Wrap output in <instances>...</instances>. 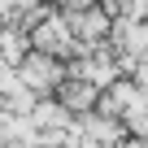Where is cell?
Returning <instances> with one entry per match:
<instances>
[{
  "label": "cell",
  "instance_id": "cell-2",
  "mask_svg": "<svg viewBox=\"0 0 148 148\" xmlns=\"http://www.w3.org/2000/svg\"><path fill=\"white\" fill-rule=\"evenodd\" d=\"M61 100H65V109H87V105L96 100V87H92L87 79H79V83H65V87H61Z\"/></svg>",
  "mask_w": 148,
  "mask_h": 148
},
{
  "label": "cell",
  "instance_id": "cell-1",
  "mask_svg": "<svg viewBox=\"0 0 148 148\" xmlns=\"http://www.w3.org/2000/svg\"><path fill=\"white\" fill-rule=\"evenodd\" d=\"M22 83H26V87H35V92L57 87V83H61V65H52V57L35 52V57H26V61H22Z\"/></svg>",
  "mask_w": 148,
  "mask_h": 148
}]
</instances>
